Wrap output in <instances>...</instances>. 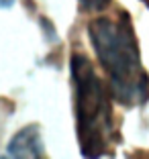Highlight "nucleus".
<instances>
[{"label":"nucleus","mask_w":149,"mask_h":159,"mask_svg":"<svg viewBox=\"0 0 149 159\" xmlns=\"http://www.w3.org/2000/svg\"><path fill=\"white\" fill-rule=\"evenodd\" d=\"M88 35L98 63L108 78L112 100L123 106H141L149 100V75L143 70L135 29L127 12L90 20Z\"/></svg>","instance_id":"obj_1"},{"label":"nucleus","mask_w":149,"mask_h":159,"mask_svg":"<svg viewBox=\"0 0 149 159\" xmlns=\"http://www.w3.org/2000/svg\"><path fill=\"white\" fill-rule=\"evenodd\" d=\"M70 71L74 84L76 125L82 155L86 157L110 155L117 143L110 90L96 74L92 61L82 53L72 55Z\"/></svg>","instance_id":"obj_2"},{"label":"nucleus","mask_w":149,"mask_h":159,"mask_svg":"<svg viewBox=\"0 0 149 159\" xmlns=\"http://www.w3.org/2000/svg\"><path fill=\"white\" fill-rule=\"evenodd\" d=\"M8 157H43V141H41V133L35 125L25 126L19 135H14V139L8 143L6 149Z\"/></svg>","instance_id":"obj_3"},{"label":"nucleus","mask_w":149,"mask_h":159,"mask_svg":"<svg viewBox=\"0 0 149 159\" xmlns=\"http://www.w3.org/2000/svg\"><path fill=\"white\" fill-rule=\"evenodd\" d=\"M110 4V0H80V6L86 12H98V10H104Z\"/></svg>","instance_id":"obj_4"},{"label":"nucleus","mask_w":149,"mask_h":159,"mask_svg":"<svg viewBox=\"0 0 149 159\" xmlns=\"http://www.w3.org/2000/svg\"><path fill=\"white\" fill-rule=\"evenodd\" d=\"M14 0H0V8H8V6H12Z\"/></svg>","instance_id":"obj_5"},{"label":"nucleus","mask_w":149,"mask_h":159,"mask_svg":"<svg viewBox=\"0 0 149 159\" xmlns=\"http://www.w3.org/2000/svg\"><path fill=\"white\" fill-rule=\"evenodd\" d=\"M141 2H143V4H145V6L149 8V0H141Z\"/></svg>","instance_id":"obj_6"}]
</instances>
